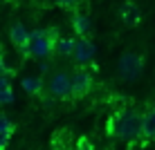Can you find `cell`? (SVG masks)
Instances as JSON below:
<instances>
[{
	"mask_svg": "<svg viewBox=\"0 0 155 150\" xmlns=\"http://www.w3.org/2000/svg\"><path fill=\"white\" fill-rule=\"evenodd\" d=\"M58 36H56V29L52 27H45V29H34L29 34V47H27V54L25 56H31V58H50L54 54V45H56Z\"/></svg>",
	"mask_w": 155,
	"mask_h": 150,
	"instance_id": "1",
	"label": "cell"
},
{
	"mask_svg": "<svg viewBox=\"0 0 155 150\" xmlns=\"http://www.w3.org/2000/svg\"><path fill=\"white\" fill-rule=\"evenodd\" d=\"M115 135L124 141H135L142 137V114L135 108H126L115 119Z\"/></svg>",
	"mask_w": 155,
	"mask_h": 150,
	"instance_id": "2",
	"label": "cell"
},
{
	"mask_svg": "<svg viewBox=\"0 0 155 150\" xmlns=\"http://www.w3.org/2000/svg\"><path fill=\"white\" fill-rule=\"evenodd\" d=\"M47 94L56 101H68L72 99V74L61 69V72H54L47 81Z\"/></svg>",
	"mask_w": 155,
	"mask_h": 150,
	"instance_id": "3",
	"label": "cell"
},
{
	"mask_svg": "<svg viewBox=\"0 0 155 150\" xmlns=\"http://www.w3.org/2000/svg\"><path fill=\"white\" fill-rule=\"evenodd\" d=\"M117 69H119V78H124V81H135V78H140V74L144 69V58L140 54H135V52H126V54L119 56Z\"/></svg>",
	"mask_w": 155,
	"mask_h": 150,
	"instance_id": "4",
	"label": "cell"
},
{
	"mask_svg": "<svg viewBox=\"0 0 155 150\" xmlns=\"http://www.w3.org/2000/svg\"><path fill=\"white\" fill-rule=\"evenodd\" d=\"M94 54H97V47L90 38H77L74 40V52H72V61L77 63L79 67H85L94 61Z\"/></svg>",
	"mask_w": 155,
	"mask_h": 150,
	"instance_id": "5",
	"label": "cell"
},
{
	"mask_svg": "<svg viewBox=\"0 0 155 150\" xmlns=\"http://www.w3.org/2000/svg\"><path fill=\"white\" fill-rule=\"evenodd\" d=\"M94 85V78L92 74H90V69L85 67H79L72 72V99H81V96H85L92 90Z\"/></svg>",
	"mask_w": 155,
	"mask_h": 150,
	"instance_id": "6",
	"label": "cell"
},
{
	"mask_svg": "<svg viewBox=\"0 0 155 150\" xmlns=\"http://www.w3.org/2000/svg\"><path fill=\"white\" fill-rule=\"evenodd\" d=\"M29 34H31V31L25 27V25H20V23H16V25L9 27V38H12V45L16 47V49L23 52V56L27 54V47H29Z\"/></svg>",
	"mask_w": 155,
	"mask_h": 150,
	"instance_id": "7",
	"label": "cell"
},
{
	"mask_svg": "<svg viewBox=\"0 0 155 150\" xmlns=\"http://www.w3.org/2000/svg\"><path fill=\"white\" fill-rule=\"evenodd\" d=\"M72 29L77 34V38H90L92 34V20L85 11H77L72 18Z\"/></svg>",
	"mask_w": 155,
	"mask_h": 150,
	"instance_id": "8",
	"label": "cell"
},
{
	"mask_svg": "<svg viewBox=\"0 0 155 150\" xmlns=\"http://www.w3.org/2000/svg\"><path fill=\"white\" fill-rule=\"evenodd\" d=\"M142 137L155 139V108H148L142 114Z\"/></svg>",
	"mask_w": 155,
	"mask_h": 150,
	"instance_id": "9",
	"label": "cell"
},
{
	"mask_svg": "<svg viewBox=\"0 0 155 150\" xmlns=\"http://www.w3.org/2000/svg\"><path fill=\"white\" fill-rule=\"evenodd\" d=\"M14 103V90L9 74H0V105H12Z\"/></svg>",
	"mask_w": 155,
	"mask_h": 150,
	"instance_id": "10",
	"label": "cell"
},
{
	"mask_svg": "<svg viewBox=\"0 0 155 150\" xmlns=\"http://www.w3.org/2000/svg\"><path fill=\"white\" fill-rule=\"evenodd\" d=\"M74 40H77V38H72V36H58V40L54 45V54H58V56H72Z\"/></svg>",
	"mask_w": 155,
	"mask_h": 150,
	"instance_id": "11",
	"label": "cell"
},
{
	"mask_svg": "<svg viewBox=\"0 0 155 150\" xmlns=\"http://www.w3.org/2000/svg\"><path fill=\"white\" fill-rule=\"evenodd\" d=\"M121 20H124L126 25H137L140 23V9H137V5L135 2H128L121 7Z\"/></svg>",
	"mask_w": 155,
	"mask_h": 150,
	"instance_id": "12",
	"label": "cell"
},
{
	"mask_svg": "<svg viewBox=\"0 0 155 150\" xmlns=\"http://www.w3.org/2000/svg\"><path fill=\"white\" fill-rule=\"evenodd\" d=\"M20 88L27 94H41L43 92V78L41 76H25L20 81Z\"/></svg>",
	"mask_w": 155,
	"mask_h": 150,
	"instance_id": "13",
	"label": "cell"
},
{
	"mask_svg": "<svg viewBox=\"0 0 155 150\" xmlns=\"http://www.w3.org/2000/svg\"><path fill=\"white\" fill-rule=\"evenodd\" d=\"M0 132H7V135H12V132H14L12 121H9L5 114H0Z\"/></svg>",
	"mask_w": 155,
	"mask_h": 150,
	"instance_id": "14",
	"label": "cell"
},
{
	"mask_svg": "<svg viewBox=\"0 0 155 150\" xmlns=\"http://www.w3.org/2000/svg\"><path fill=\"white\" fill-rule=\"evenodd\" d=\"M54 2L58 5V7H63V9H72V7L79 5V0H54Z\"/></svg>",
	"mask_w": 155,
	"mask_h": 150,
	"instance_id": "15",
	"label": "cell"
},
{
	"mask_svg": "<svg viewBox=\"0 0 155 150\" xmlns=\"http://www.w3.org/2000/svg\"><path fill=\"white\" fill-rule=\"evenodd\" d=\"M77 150H94V148H92V143H90L88 139H79V143H77Z\"/></svg>",
	"mask_w": 155,
	"mask_h": 150,
	"instance_id": "16",
	"label": "cell"
},
{
	"mask_svg": "<svg viewBox=\"0 0 155 150\" xmlns=\"http://www.w3.org/2000/svg\"><path fill=\"white\" fill-rule=\"evenodd\" d=\"M9 137H12V135H7V132H0V150H5V148H7Z\"/></svg>",
	"mask_w": 155,
	"mask_h": 150,
	"instance_id": "17",
	"label": "cell"
},
{
	"mask_svg": "<svg viewBox=\"0 0 155 150\" xmlns=\"http://www.w3.org/2000/svg\"><path fill=\"white\" fill-rule=\"evenodd\" d=\"M0 74H12L7 69V65H5V56H2V52H0Z\"/></svg>",
	"mask_w": 155,
	"mask_h": 150,
	"instance_id": "18",
	"label": "cell"
},
{
	"mask_svg": "<svg viewBox=\"0 0 155 150\" xmlns=\"http://www.w3.org/2000/svg\"><path fill=\"white\" fill-rule=\"evenodd\" d=\"M63 150H70V148H63Z\"/></svg>",
	"mask_w": 155,
	"mask_h": 150,
	"instance_id": "19",
	"label": "cell"
}]
</instances>
